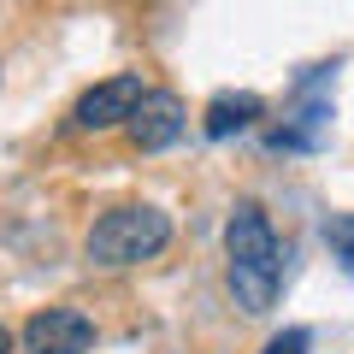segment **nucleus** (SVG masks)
<instances>
[{
	"label": "nucleus",
	"instance_id": "5",
	"mask_svg": "<svg viewBox=\"0 0 354 354\" xmlns=\"http://www.w3.org/2000/svg\"><path fill=\"white\" fill-rule=\"evenodd\" d=\"M183 124H189V118H183V101H177L171 88H148V95H142V106H136V118H130V142H136L142 153H160V148H171L177 136H183Z\"/></svg>",
	"mask_w": 354,
	"mask_h": 354
},
{
	"label": "nucleus",
	"instance_id": "7",
	"mask_svg": "<svg viewBox=\"0 0 354 354\" xmlns=\"http://www.w3.org/2000/svg\"><path fill=\"white\" fill-rule=\"evenodd\" d=\"M325 236H330V248H337L342 260L354 266V213H342V218H330V230H325Z\"/></svg>",
	"mask_w": 354,
	"mask_h": 354
},
{
	"label": "nucleus",
	"instance_id": "3",
	"mask_svg": "<svg viewBox=\"0 0 354 354\" xmlns=\"http://www.w3.org/2000/svg\"><path fill=\"white\" fill-rule=\"evenodd\" d=\"M142 77L136 71H118V77H106V83H95V88H83L77 95V106H71V124L77 130H113V124H130L136 118V106H142Z\"/></svg>",
	"mask_w": 354,
	"mask_h": 354
},
{
	"label": "nucleus",
	"instance_id": "1",
	"mask_svg": "<svg viewBox=\"0 0 354 354\" xmlns=\"http://www.w3.org/2000/svg\"><path fill=\"white\" fill-rule=\"evenodd\" d=\"M225 254H230L236 307L242 313H266L283 283V254H278V236H272V218H266L260 201H236V213L225 225Z\"/></svg>",
	"mask_w": 354,
	"mask_h": 354
},
{
	"label": "nucleus",
	"instance_id": "9",
	"mask_svg": "<svg viewBox=\"0 0 354 354\" xmlns=\"http://www.w3.org/2000/svg\"><path fill=\"white\" fill-rule=\"evenodd\" d=\"M12 342H18V337H12L6 325H0V354H12Z\"/></svg>",
	"mask_w": 354,
	"mask_h": 354
},
{
	"label": "nucleus",
	"instance_id": "2",
	"mask_svg": "<svg viewBox=\"0 0 354 354\" xmlns=\"http://www.w3.org/2000/svg\"><path fill=\"white\" fill-rule=\"evenodd\" d=\"M165 242H171V218H165L160 207H148V201H124V207H113V213H101L88 225L83 254H88V266L124 272V266L153 260Z\"/></svg>",
	"mask_w": 354,
	"mask_h": 354
},
{
	"label": "nucleus",
	"instance_id": "6",
	"mask_svg": "<svg viewBox=\"0 0 354 354\" xmlns=\"http://www.w3.org/2000/svg\"><path fill=\"white\" fill-rule=\"evenodd\" d=\"M260 113H266V101H260V95H218V101L207 106L201 130H207L213 142H225V136H236V130H248Z\"/></svg>",
	"mask_w": 354,
	"mask_h": 354
},
{
	"label": "nucleus",
	"instance_id": "8",
	"mask_svg": "<svg viewBox=\"0 0 354 354\" xmlns=\"http://www.w3.org/2000/svg\"><path fill=\"white\" fill-rule=\"evenodd\" d=\"M301 348H307V330H290V337H278L266 354H301Z\"/></svg>",
	"mask_w": 354,
	"mask_h": 354
},
{
	"label": "nucleus",
	"instance_id": "4",
	"mask_svg": "<svg viewBox=\"0 0 354 354\" xmlns=\"http://www.w3.org/2000/svg\"><path fill=\"white\" fill-rule=\"evenodd\" d=\"M24 354H88L95 342V319L77 313V307H41L30 313V325L18 330Z\"/></svg>",
	"mask_w": 354,
	"mask_h": 354
}]
</instances>
